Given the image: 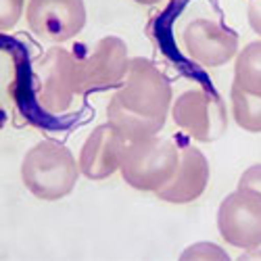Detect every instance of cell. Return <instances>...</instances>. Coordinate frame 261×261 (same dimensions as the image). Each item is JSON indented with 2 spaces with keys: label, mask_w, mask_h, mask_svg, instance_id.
<instances>
[{
  "label": "cell",
  "mask_w": 261,
  "mask_h": 261,
  "mask_svg": "<svg viewBox=\"0 0 261 261\" xmlns=\"http://www.w3.org/2000/svg\"><path fill=\"white\" fill-rule=\"evenodd\" d=\"M80 163L71 150L55 140L34 144L21 163V180L40 201H61L73 192Z\"/></svg>",
  "instance_id": "cell-1"
},
{
  "label": "cell",
  "mask_w": 261,
  "mask_h": 261,
  "mask_svg": "<svg viewBox=\"0 0 261 261\" xmlns=\"http://www.w3.org/2000/svg\"><path fill=\"white\" fill-rule=\"evenodd\" d=\"M36 102L48 115H63L82 92V67L73 53L53 46L34 65Z\"/></svg>",
  "instance_id": "cell-2"
},
{
  "label": "cell",
  "mask_w": 261,
  "mask_h": 261,
  "mask_svg": "<svg viewBox=\"0 0 261 261\" xmlns=\"http://www.w3.org/2000/svg\"><path fill=\"white\" fill-rule=\"evenodd\" d=\"M180 163V148L169 138L159 134L138 142H127L121 159V178L140 192L157 194L176 176Z\"/></svg>",
  "instance_id": "cell-3"
},
{
  "label": "cell",
  "mask_w": 261,
  "mask_h": 261,
  "mask_svg": "<svg viewBox=\"0 0 261 261\" xmlns=\"http://www.w3.org/2000/svg\"><path fill=\"white\" fill-rule=\"evenodd\" d=\"M171 86L155 63L144 57L129 59V67L123 84L117 88L115 96L123 107L144 117L167 119L171 111Z\"/></svg>",
  "instance_id": "cell-4"
},
{
  "label": "cell",
  "mask_w": 261,
  "mask_h": 261,
  "mask_svg": "<svg viewBox=\"0 0 261 261\" xmlns=\"http://www.w3.org/2000/svg\"><path fill=\"white\" fill-rule=\"evenodd\" d=\"M176 125L192 140L213 142L228 127V113L222 98L207 90H186L171 105Z\"/></svg>",
  "instance_id": "cell-5"
},
{
  "label": "cell",
  "mask_w": 261,
  "mask_h": 261,
  "mask_svg": "<svg viewBox=\"0 0 261 261\" xmlns=\"http://www.w3.org/2000/svg\"><path fill=\"white\" fill-rule=\"evenodd\" d=\"M217 230L236 249L261 247V194L236 188L217 209Z\"/></svg>",
  "instance_id": "cell-6"
},
{
  "label": "cell",
  "mask_w": 261,
  "mask_h": 261,
  "mask_svg": "<svg viewBox=\"0 0 261 261\" xmlns=\"http://www.w3.org/2000/svg\"><path fill=\"white\" fill-rule=\"evenodd\" d=\"M84 0H30L25 19L30 30L46 42H67L86 25Z\"/></svg>",
  "instance_id": "cell-7"
},
{
  "label": "cell",
  "mask_w": 261,
  "mask_h": 261,
  "mask_svg": "<svg viewBox=\"0 0 261 261\" xmlns=\"http://www.w3.org/2000/svg\"><path fill=\"white\" fill-rule=\"evenodd\" d=\"M82 92L119 88L127 75L129 57L125 42L117 36H105L92 46L90 55L80 59Z\"/></svg>",
  "instance_id": "cell-8"
},
{
  "label": "cell",
  "mask_w": 261,
  "mask_h": 261,
  "mask_svg": "<svg viewBox=\"0 0 261 261\" xmlns=\"http://www.w3.org/2000/svg\"><path fill=\"white\" fill-rule=\"evenodd\" d=\"M186 55L203 67H222L238 55V36L211 19H192L184 28Z\"/></svg>",
  "instance_id": "cell-9"
},
{
  "label": "cell",
  "mask_w": 261,
  "mask_h": 261,
  "mask_svg": "<svg viewBox=\"0 0 261 261\" xmlns=\"http://www.w3.org/2000/svg\"><path fill=\"white\" fill-rule=\"evenodd\" d=\"M127 140L111 123L96 125L80 150V171L88 180H107L119 171Z\"/></svg>",
  "instance_id": "cell-10"
},
{
  "label": "cell",
  "mask_w": 261,
  "mask_h": 261,
  "mask_svg": "<svg viewBox=\"0 0 261 261\" xmlns=\"http://www.w3.org/2000/svg\"><path fill=\"white\" fill-rule=\"evenodd\" d=\"M209 173V161L201 150L197 146H182L176 176L157 192V199L171 205H188L197 201L207 190Z\"/></svg>",
  "instance_id": "cell-11"
},
{
  "label": "cell",
  "mask_w": 261,
  "mask_h": 261,
  "mask_svg": "<svg viewBox=\"0 0 261 261\" xmlns=\"http://www.w3.org/2000/svg\"><path fill=\"white\" fill-rule=\"evenodd\" d=\"M107 121L111 123L127 142H138V140H144V138H153L165 125L163 119L144 117V115L129 111L127 107L121 105V100L115 94H113L111 100H109V107H107Z\"/></svg>",
  "instance_id": "cell-12"
},
{
  "label": "cell",
  "mask_w": 261,
  "mask_h": 261,
  "mask_svg": "<svg viewBox=\"0 0 261 261\" xmlns=\"http://www.w3.org/2000/svg\"><path fill=\"white\" fill-rule=\"evenodd\" d=\"M234 84L253 96H261V40L251 42L236 55Z\"/></svg>",
  "instance_id": "cell-13"
},
{
  "label": "cell",
  "mask_w": 261,
  "mask_h": 261,
  "mask_svg": "<svg viewBox=\"0 0 261 261\" xmlns=\"http://www.w3.org/2000/svg\"><path fill=\"white\" fill-rule=\"evenodd\" d=\"M232 113L238 127L245 132L259 134L261 132V96H253L245 90H241L236 84H232Z\"/></svg>",
  "instance_id": "cell-14"
},
{
  "label": "cell",
  "mask_w": 261,
  "mask_h": 261,
  "mask_svg": "<svg viewBox=\"0 0 261 261\" xmlns=\"http://www.w3.org/2000/svg\"><path fill=\"white\" fill-rule=\"evenodd\" d=\"M180 259H205V261H217V259H224L228 261L230 255L213 243H194L188 249L182 251Z\"/></svg>",
  "instance_id": "cell-15"
},
{
  "label": "cell",
  "mask_w": 261,
  "mask_h": 261,
  "mask_svg": "<svg viewBox=\"0 0 261 261\" xmlns=\"http://www.w3.org/2000/svg\"><path fill=\"white\" fill-rule=\"evenodd\" d=\"M25 3L23 0H0V30L11 32L21 19Z\"/></svg>",
  "instance_id": "cell-16"
},
{
  "label": "cell",
  "mask_w": 261,
  "mask_h": 261,
  "mask_svg": "<svg viewBox=\"0 0 261 261\" xmlns=\"http://www.w3.org/2000/svg\"><path fill=\"white\" fill-rule=\"evenodd\" d=\"M238 188H245V190H253L257 194H261V163L251 165L243 171L241 180H238Z\"/></svg>",
  "instance_id": "cell-17"
},
{
  "label": "cell",
  "mask_w": 261,
  "mask_h": 261,
  "mask_svg": "<svg viewBox=\"0 0 261 261\" xmlns=\"http://www.w3.org/2000/svg\"><path fill=\"white\" fill-rule=\"evenodd\" d=\"M247 19H249V25L251 30L261 36V0H251L249 7H247Z\"/></svg>",
  "instance_id": "cell-18"
},
{
  "label": "cell",
  "mask_w": 261,
  "mask_h": 261,
  "mask_svg": "<svg viewBox=\"0 0 261 261\" xmlns=\"http://www.w3.org/2000/svg\"><path fill=\"white\" fill-rule=\"evenodd\" d=\"M241 259H261V249H247V253H243Z\"/></svg>",
  "instance_id": "cell-19"
},
{
  "label": "cell",
  "mask_w": 261,
  "mask_h": 261,
  "mask_svg": "<svg viewBox=\"0 0 261 261\" xmlns=\"http://www.w3.org/2000/svg\"><path fill=\"white\" fill-rule=\"evenodd\" d=\"M134 3H138V5H159V3H163V0H134Z\"/></svg>",
  "instance_id": "cell-20"
}]
</instances>
